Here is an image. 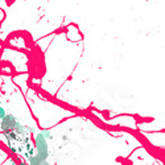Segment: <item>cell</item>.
<instances>
[{
	"instance_id": "1",
	"label": "cell",
	"mask_w": 165,
	"mask_h": 165,
	"mask_svg": "<svg viewBox=\"0 0 165 165\" xmlns=\"http://www.w3.org/2000/svg\"><path fill=\"white\" fill-rule=\"evenodd\" d=\"M34 147H36V152H37L38 157H41L44 161L48 160L49 157V145H48V139H45L44 136L41 135V132H37L34 136Z\"/></svg>"
},
{
	"instance_id": "2",
	"label": "cell",
	"mask_w": 165,
	"mask_h": 165,
	"mask_svg": "<svg viewBox=\"0 0 165 165\" xmlns=\"http://www.w3.org/2000/svg\"><path fill=\"white\" fill-rule=\"evenodd\" d=\"M40 132H41V135H42L45 139H48V140L52 139V132H50L49 130H41Z\"/></svg>"
},
{
	"instance_id": "3",
	"label": "cell",
	"mask_w": 165,
	"mask_h": 165,
	"mask_svg": "<svg viewBox=\"0 0 165 165\" xmlns=\"http://www.w3.org/2000/svg\"><path fill=\"white\" fill-rule=\"evenodd\" d=\"M5 115H7V112H5V108L0 106V120H2V119L4 118V116H5Z\"/></svg>"
},
{
	"instance_id": "4",
	"label": "cell",
	"mask_w": 165,
	"mask_h": 165,
	"mask_svg": "<svg viewBox=\"0 0 165 165\" xmlns=\"http://www.w3.org/2000/svg\"><path fill=\"white\" fill-rule=\"evenodd\" d=\"M25 130L28 131V132H36V130L33 127H29V126H25Z\"/></svg>"
},
{
	"instance_id": "5",
	"label": "cell",
	"mask_w": 165,
	"mask_h": 165,
	"mask_svg": "<svg viewBox=\"0 0 165 165\" xmlns=\"http://www.w3.org/2000/svg\"><path fill=\"white\" fill-rule=\"evenodd\" d=\"M62 140H63V142H65V143H66V142H67V140H69V138H67V136H66V135H63V136H62Z\"/></svg>"
},
{
	"instance_id": "6",
	"label": "cell",
	"mask_w": 165,
	"mask_h": 165,
	"mask_svg": "<svg viewBox=\"0 0 165 165\" xmlns=\"http://www.w3.org/2000/svg\"><path fill=\"white\" fill-rule=\"evenodd\" d=\"M9 165H19V164L16 163V161H13V160H11V161H9Z\"/></svg>"
},
{
	"instance_id": "7",
	"label": "cell",
	"mask_w": 165,
	"mask_h": 165,
	"mask_svg": "<svg viewBox=\"0 0 165 165\" xmlns=\"http://www.w3.org/2000/svg\"><path fill=\"white\" fill-rule=\"evenodd\" d=\"M41 165H50V164H49V161H48V160H45V161H44Z\"/></svg>"
},
{
	"instance_id": "8",
	"label": "cell",
	"mask_w": 165,
	"mask_h": 165,
	"mask_svg": "<svg viewBox=\"0 0 165 165\" xmlns=\"http://www.w3.org/2000/svg\"><path fill=\"white\" fill-rule=\"evenodd\" d=\"M19 165H27V163H25V161H20Z\"/></svg>"
}]
</instances>
